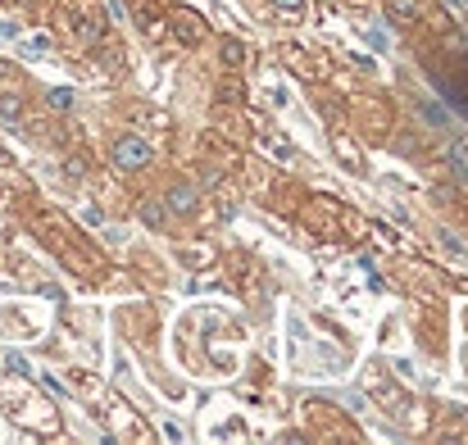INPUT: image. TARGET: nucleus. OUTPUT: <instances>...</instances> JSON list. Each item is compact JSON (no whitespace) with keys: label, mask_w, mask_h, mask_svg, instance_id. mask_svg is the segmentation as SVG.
Segmentation results:
<instances>
[{"label":"nucleus","mask_w":468,"mask_h":445,"mask_svg":"<svg viewBox=\"0 0 468 445\" xmlns=\"http://www.w3.org/2000/svg\"><path fill=\"white\" fill-rule=\"evenodd\" d=\"M141 222H146V227H164V222H168V214H164V200H141Z\"/></svg>","instance_id":"423d86ee"},{"label":"nucleus","mask_w":468,"mask_h":445,"mask_svg":"<svg viewBox=\"0 0 468 445\" xmlns=\"http://www.w3.org/2000/svg\"><path fill=\"white\" fill-rule=\"evenodd\" d=\"M464 423H468V414H464Z\"/></svg>","instance_id":"dca6fc26"},{"label":"nucleus","mask_w":468,"mask_h":445,"mask_svg":"<svg viewBox=\"0 0 468 445\" xmlns=\"http://www.w3.org/2000/svg\"><path fill=\"white\" fill-rule=\"evenodd\" d=\"M73 96H78L73 86H55V91H51V109H73Z\"/></svg>","instance_id":"6e6552de"},{"label":"nucleus","mask_w":468,"mask_h":445,"mask_svg":"<svg viewBox=\"0 0 468 445\" xmlns=\"http://www.w3.org/2000/svg\"><path fill=\"white\" fill-rule=\"evenodd\" d=\"M173 32H178L187 46H195V41L205 36V23H200V14H191V9H173Z\"/></svg>","instance_id":"7ed1b4c3"},{"label":"nucleus","mask_w":468,"mask_h":445,"mask_svg":"<svg viewBox=\"0 0 468 445\" xmlns=\"http://www.w3.org/2000/svg\"><path fill=\"white\" fill-rule=\"evenodd\" d=\"M195 205H200V191H195L191 182H173L168 195H164V209H168V214H178V218H191Z\"/></svg>","instance_id":"f03ea898"},{"label":"nucleus","mask_w":468,"mask_h":445,"mask_svg":"<svg viewBox=\"0 0 468 445\" xmlns=\"http://www.w3.org/2000/svg\"><path fill=\"white\" fill-rule=\"evenodd\" d=\"M268 5H273L278 14H291V19H295V14L305 9V0H268Z\"/></svg>","instance_id":"9b49d317"},{"label":"nucleus","mask_w":468,"mask_h":445,"mask_svg":"<svg viewBox=\"0 0 468 445\" xmlns=\"http://www.w3.org/2000/svg\"><path fill=\"white\" fill-rule=\"evenodd\" d=\"M64 173H68V178H73V182H82V178H87V159H82V155H73V159H64Z\"/></svg>","instance_id":"9d476101"},{"label":"nucleus","mask_w":468,"mask_h":445,"mask_svg":"<svg viewBox=\"0 0 468 445\" xmlns=\"http://www.w3.org/2000/svg\"><path fill=\"white\" fill-rule=\"evenodd\" d=\"M373 232H377V241L387 245V250H391V245H396V232H391V227H373Z\"/></svg>","instance_id":"2eb2a0df"},{"label":"nucleus","mask_w":468,"mask_h":445,"mask_svg":"<svg viewBox=\"0 0 468 445\" xmlns=\"http://www.w3.org/2000/svg\"><path fill=\"white\" fill-rule=\"evenodd\" d=\"M332 145H337V155H341V159H346V164H350V168H360V150H355V145H350L346 137H337V141H332Z\"/></svg>","instance_id":"1a4fd4ad"},{"label":"nucleus","mask_w":468,"mask_h":445,"mask_svg":"<svg viewBox=\"0 0 468 445\" xmlns=\"http://www.w3.org/2000/svg\"><path fill=\"white\" fill-rule=\"evenodd\" d=\"M441 241H446V250H450V255H459V259H464V245L454 241V232H441Z\"/></svg>","instance_id":"4468645a"},{"label":"nucleus","mask_w":468,"mask_h":445,"mask_svg":"<svg viewBox=\"0 0 468 445\" xmlns=\"http://www.w3.org/2000/svg\"><path fill=\"white\" fill-rule=\"evenodd\" d=\"M5 368H9V373H23V377H28V359H19V354H5Z\"/></svg>","instance_id":"f8f14e48"},{"label":"nucleus","mask_w":468,"mask_h":445,"mask_svg":"<svg viewBox=\"0 0 468 445\" xmlns=\"http://www.w3.org/2000/svg\"><path fill=\"white\" fill-rule=\"evenodd\" d=\"M109 159H114L118 173H146L155 155H151V145H146L137 132H123V137L114 141V150H109Z\"/></svg>","instance_id":"f257e3e1"},{"label":"nucleus","mask_w":468,"mask_h":445,"mask_svg":"<svg viewBox=\"0 0 468 445\" xmlns=\"http://www.w3.org/2000/svg\"><path fill=\"white\" fill-rule=\"evenodd\" d=\"M218 55H223V68H241V64H245V46L237 41V36H223Z\"/></svg>","instance_id":"39448f33"},{"label":"nucleus","mask_w":468,"mask_h":445,"mask_svg":"<svg viewBox=\"0 0 468 445\" xmlns=\"http://www.w3.org/2000/svg\"><path fill=\"white\" fill-rule=\"evenodd\" d=\"M387 14L396 23H414L418 14H423V5H418V0H387Z\"/></svg>","instance_id":"20e7f679"},{"label":"nucleus","mask_w":468,"mask_h":445,"mask_svg":"<svg viewBox=\"0 0 468 445\" xmlns=\"http://www.w3.org/2000/svg\"><path fill=\"white\" fill-rule=\"evenodd\" d=\"M264 150H273V155H282V159H291V155H295L287 141H264Z\"/></svg>","instance_id":"ddd939ff"},{"label":"nucleus","mask_w":468,"mask_h":445,"mask_svg":"<svg viewBox=\"0 0 468 445\" xmlns=\"http://www.w3.org/2000/svg\"><path fill=\"white\" fill-rule=\"evenodd\" d=\"M0 118H9V123H19V118H23L19 96H0Z\"/></svg>","instance_id":"0eeeda50"}]
</instances>
